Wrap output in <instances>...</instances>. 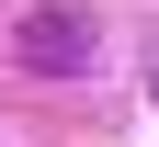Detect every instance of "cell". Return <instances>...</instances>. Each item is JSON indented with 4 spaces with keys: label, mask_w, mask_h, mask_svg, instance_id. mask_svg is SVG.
Wrapping results in <instances>:
<instances>
[{
    "label": "cell",
    "mask_w": 159,
    "mask_h": 147,
    "mask_svg": "<svg viewBox=\"0 0 159 147\" xmlns=\"http://www.w3.org/2000/svg\"><path fill=\"white\" fill-rule=\"evenodd\" d=\"M23 57H34V68H80V57H91V23H68V11H34V23H23Z\"/></svg>",
    "instance_id": "1"
}]
</instances>
